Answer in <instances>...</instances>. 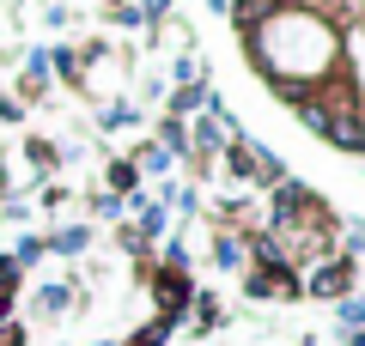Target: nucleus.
<instances>
[{
	"instance_id": "f257e3e1",
	"label": "nucleus",
	"mask_w": 365,
	"mask_h": 346,
	"mask_svg": "<svg viewBox=\"0 0 365 346\" xmlns=\"http://www.w3.org/2000/svg\"><path fill=\"white\" fill-rule=\"evenodd\" d=\"M182 298H189V280H182V273H158V304L182 310Z\"/></svg>"
},
{
	"instance_id": "f03ea898",
	"label": "nucleus",
	"mask_w": 365,
	"mask_h": 346,
	"mask_svg": "<svg viewBox=\"0 0 365 346\" xmlns=\"http://www.w3.org/2000/svg\"><path fill=\"white\" fill-rule=\"evenodd\" d=\"M0 346H19V334H0Z\"/></svg>"
},
{
	"instance_id": "7ed1b4c3",
	"label": "nucleus",
	"mask_w": 365,
	"mask_h": 346,
	"mask_svg": "<svg viewBox=\"0 0 365 346\" xmlns=\"http://www.w3.org/2000/svg\"><path fill=\"white\" fill-rule=\"evenodd\" d=\"M0 316H6V298H0Z\"/></svg>"
}]
</instances>
